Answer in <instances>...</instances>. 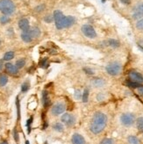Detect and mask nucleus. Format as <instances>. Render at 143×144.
<instances>
[{
	"label": "nucleus",
	"instance_id": "f257e3e1",
	"mask_svg": "<svg viewBox=\"0 0 143 144\" xmlns=\"http://www.w3.org/2000/svg\"><path fill=\"white\" fill-rule=\"evenodd\" d=\"M107 123V117L103 113H96L93 116L90 122V131L95 134H100L101 132L104 129Z\"/></svg>",
	"mask_w": 143,
	"mask_h": 144
},
{
	"label": "nucleus",
	"instance_id": "f03ea898",
	"mask_svg": "<svg viewBox=\"0 0 143 144\" xmlns=\"http://www.w3.org/2000/svg\"><path fill=\"white\" fill-rule=\"evenodd\" d=\"M54 19L57 29H62L70 27L75 24V18L72 16H64L61 11H55L54 13Z\"/></svg>",
	"mask_w": 143,
	"mask_h": 144
},
{
	"label": "nucleus",
	"instance_id": "7ed1b4c3",
	"mask_svg": "<svg viewBox=\"0 0 143 144\" xmlns=\"http://www.w3.org/2000/svg\"><path fill=\"white\" fill-rule=\"evenodd\" d=\"M0 11L4 15H11L14 13L15 4L12 0H1L0 1Z\"/></svg>",
	"mask_w": 143,
	"mask_h": 144
},
{
	"label": "nucleus",
	"instance_id": "20e7f679",
	"mask_svg": "<svg viewBox=\"0 0 143 144\" xmlns=\"http://www.w3.org/2000/svg\"><path fill=\"white\" fill-rule=\"evenodd\" d=\"M106 71L111 76H117L121 71V65L120 63L117 62H113L109 63L106 66Z\"/></svg>",
	"mask_w": 143,
	"mask_h": 144
},
{
	"label": "nucleus",
	"instance_id": "39448f33",
	"mask_svg": "<svg viewBox=\"0 0 143 144\" xmlns=\"http://www.w3.org/2000/svg\"><path fill=\"white\" fill-rule=\"evenodd\" d=\"M83 33L85 35L86 37L90 38V39H94L97 36L96 31L94 30L93 27H91L90 25H84L81 28Z\"/></svg>",
	"mask_w": 143,
	"mask_h": 144
},
{
	"label": "nucleus",
	"instance_id": "423d86ee",
	"mask_svg": "<svg viewBox=\"0 0 143 144\" xmlns=\"http://www.w3.org/2000/svg\"><path fill=\"white\" fill-rule=\"evenodd\" d=\"M121 123L124 126L127 127H130L133 124L134 122V115L132 113H124L120 117Z\"/></svg>",
	"mask_w": 143,
	"mask_h": 144
},
{
	"label": "nucleus",
	"instance_id": "0eeeda50",
	"mask_svg": "<svg viewBox=\"0 0 143 144\" xmlns=\"http://www.w3.org/2000/svg\"><path fill=\"white\" fill-rule=\"evenodd\" d=\"M61 121L67 126H69V127H71L76 122V118L70 113H65V114L61 116Z\"/></svg>",
	"mask_w": 143,
	"mask_h": 144
},
{
	"label": "nucleus",
	"instance_id": "6e6552de",
	"mask_svg": "<svg viewBox=\"0 0 143 144\" xmlns=\"http://www.w3.org/2000/svg\"><path fill=\"white\" fill-rule=\"evenodd\" d=\"M65 109H66V107H65V105H64V104L57 103L52 107L51 112L54 115H60V114L64 113Z\"/></svg>",
	"mask_w": 143,
	"mask_h": 144
},
{
	"label": "nucleus",
	"instance_id": "1a4fd4ad",
	"mask_svg": "<svg viewBox=\"0 0 143 144\" xmlns=\"http://www.w3.org/2000/svg\"><path fill=\"white\" fill-rule=\"evenodd\" d=\"M129 78L131 79L132 82L138 83V84H142L143 83V76L136 71H131L129 73Z\"/></svg>",
	"mask_w": 143,
	"mask_h": 144
},
{
	"label": "nucleus",
	"instance_id": "9d476101",
	"mask_svg": "<svg viewBox=\"0 0 143 144\" xmlns=\"http://www.w3.org/2000/svg\"><path fill=\"white\" fill-rule=\"evenodd\" d=\"M143 17V3L139 4L137 6L133 9V18L134 19H141Z\"/></svg>",
	"mask_w": 143,
	"mask_h": 144
},
{
	"label": "nucleus",
	"instance_id": "9b49d317",
	"mask_svg": "<svg viewBox=\"0 0 143 144\" xmlns=\"http://www.w3.org/2000/svg\"><path fill=\"white\" fill-rule=\"evenodd\" d=\"M18 27L22 30L23 32L28 31L30 29V25H29V21L27 19H22L18 21Z\"/></svg>",
	"mask_w": 143,
	"mask_h": 144
},
{
	"label": "nucleus",
	"instance_id": "f8f14e48",
	"mask_svg": "<svg viewBox=\"0 0 143 144\" xmlns=\"http://www.w3.org/2000/svg\"><path fill=\"white\" fill-rule=\"evenodd\" d=\"M72 143L73 144H85V140L81 134H74L72 136Z\"/></svg>",
	"mask_w": 143,
	"mask_h": 144
},
{
	"label": "nucleus",
	"instance_id": "ddd939ff",
	"mask_svg": "<svg viewBox=\"0 0 143 144\" xmlns=\"http://www.w3.org/2000/svg\"><path fill=\"white\" fill-rule=\"evenodd\" d=\"M5 70L11 75H17L18 72V69L17 68L16 66L12 63H9V62L5 64Z\"/></svg>",
	"mask_w": 143,
	"mask_h": 144
},
{
	"label": "nucleus",
	"instance_id": "4468645a",
	"mask_svg": "<svg viewBox=\"0 0 143 144\" xmlns=\"http://www.w3.org/2000/svg\"><path fill=\"white\" fill-rule=\"evenodd\" d=\"M21 38H22V40L25 41V42H31L33 39L29 30L28 31L23 32V33H21Z\"/></svg>",
	"mask_w": 143,
	"mask_h": 144
},
{
	"label": "nucleus",
	"instance_id": "2eb2a0df",
	"mask_svg": "<svg viewBox=\"0 0 143 144\" xmlns=\"http://www.w3.org/2000/svg\"><path fill=\"white\" fill-rule=\"evenodd\" d=\"M29 31H30L31 34L33 36V38H38L41 35V30H40L38 27H33V28L29 29Z\"/></svg>",
	"mask_w": 143,
	"mask_h": 144
},
{
	"label": "nucleus",
	"instance_id": "dca6fc26",
	"mask_svg": "<svg viewBox=\"0 0 143 144\" xmlns=\"http://www.w3.org/2000/svg\"><path fill=\"white\" fill-rule=\"evenodd\" d=\"M127 141H128L129 144H141V142H140V140L134 135L128 136V138H127Z\"/></svg>",
	"mask_w": 143,
	"mask_h": 144
},
{
	"label": "nucleus",
	"instance_id": "f3484780",
	"mask_svg": "<svg viewBox=\"0 0 143 144\" xmlns=\"http://www.w3.org/2000/svg\"><path fill=\"white\" fill-rule=\"evenodd\" d=\"M43 105L45 107H47L50 105V100L47 96V92H46V91H43Z\"/></svg>",
	"mask_w": 143,
	"mask_h": 144
},
{
	"label": "nucleus",
	"instance_id": "a211bd4d",
	"mask_svg": "<svg viewBox=\"0 0 143 144\" xmlns=\"http://www.w3.org/2000/svg\"><path fill=\"white\" fill-rule=\"evenodd\" d=\"M136 126L140 132H143V117L138 118V119L136 120Z\"/></svg>",
	"mask_w": 143,
	"mask_h": 144
},
{
	"label": "nucleus",
	"instance_id": "6ab92c4d",
	"mask_svg": "<svg viewBox=\"0 0 143 144\" xmlns=\"http://www.w3.org/2000/svg\"><path fill=\"white\" fill-rule=\"evenodd\" d=\"M8 82V77L6 75H0V86L3 87Z\"/></svg>",
	"mask_w": 143,
	"mask_h": 144
},
{
	"label": "nucleus",
	"instance_id": "aec40b11",
	"mask_svg": "<svg viewBox=\"0 0 143 144\" xmlns=\"http://www.w3.org/2000/svg\"><path fill=\"white\" fill-rule=\"evenodd\" d=\"M13 58H14V52H12V51L7 52V53L4 54V61H10V60L13 59Z\"/></svg>",
	"mask_w": 143,
	"mask_h": 144
},
{
	"label": "nucleus",
	"instance_id": "412c9836",
	"mask_svg": "<svg viewBox=\"0 0 143 144\" xmlns=\"http://www.w3.org/2000/svg\"><path fill=\"white\" fill-rule=\"evenodd\" d=\"M53 128L55 130V131H58V132H62L64 130L63 128V125L61 123H55V125H53Z\"/></svg>",
	"mask_w": 143,
	"mask_h": 144
},
{
	"label": "nucleus",
	"instance_id": "4be33fe9",
	"mask_svg": "<svg viewBox=\"0 0 143 144\" xmlns=\"http://www.w3.org/2000/svg\"><path fill=\"white\" fill-rule=\"evenodd\" d=\"M88 99H89V90L88 89H85L84 91V93H83V96H82L83 102L86 103V102L88 101Z\"/></svg>",
	"mask_w": 143,
	"mask_h": 144
},
{
	"label": "nucleus",
	"instance_id": "5701e85b",
	"mask_svg": "<svg viewBox=\"0 0 143 144\" xmlns=\"http://www.w3.org/2000/svg\"><path fill=\"white\" fill-rule=\"evenodd\" d=\"M26 64V61L25 59H19L16 62V67L18 69H22Z\"/></svg>",
	"mask_w": 143,
	"mask_h": 144
},
{
	"label": "nucleus",
	"instance_id": "b1692460",
	"mask_svg": "<svg viewBox=\"0 0 143 144\" xmlns=\"http://www.w3.org/2000/svg\"><path fill=\"white\" fill-rule=\"evenodd\" d=\"M108 43H109V45H110L111 47H118L119 46V41H116V40H113V39L109 40Z\"/></svg>",
	"mask_w": 143,
	"mask_h": 144
},
{
	"label": "nucleus",
	"instance_id": "393cba45",
	"mask_svg": "<svg viewBox=\"0 0 143 144\" xmlns=\"http://www.w3.org/2000/svg\"><path fill=\"white\" fill-rule=\"evenodd\" d=\"M127 86L131 87V88H138V87L141 86V84H138V83H135V82H132V81H128V82H127Z\"/></svg>",
	"mask_w": 143,
	"mask_h": 144
},
{
	"label": "nucleus",
	"instance_id": "a878e982",
	"mask_svg": "<svg viewBox=\"0 0 143 144\" xmlns=\"http://www.w3.org/2000/svg\"><path fill=\"white\" fill-rule=\"evenodd\" d=\"M104 84V82L103 80H101L100 78H98V79H95L94 82H93V85H95L96 87H101L103 86Z\"/></svg>",
	"mask_w": 143,
	"mask_h": 144
},
{
	"label": "nucleus",
	"instance_id": "bb28decb",
	"mask_svg": "<svg viewBox=\"0 0 143 144\" xmlns=\"http://www.w3.org/2000/svg\"><path fill=\"white\" fill-rule=\"evenodd\" d=\"M100 144H114V141L110 138H105L103 141H101Z\"/></svg>",
	"mask_w": 143,
	"mask_h": 144
},
{
	"label": "nucleus",
	"instance_id": "cd10ccee",
	"mask_svg": "<svg viewBox=\"0 0 143 144\" xmlns=\"http://www.w3.org/2000/svg\"><path fill=\"white\" fill-rule=\"evenodd\" d=\"M10 21V18L8 16H2L0 18V23L1 24H6Z\"/></svg>",
	"mask_w": 143,
	"mask_h": 144
},
{
	"label": "nucleus",
	"instance_id": "c85d7f7f",
	"mask_svg": "<svg viewBox=\"0 0 143 144\" xmlns=\"http://www.w3.org/2000/svg\"><path fill=\"white\" fill-rule=\"evenodd\" d=\"M136 27H137L138 29H140V30H143V19H140V20L138 21L137 24H136Z\"/></svg>",
	"mask_w": 143,
	"mask_h": 144
},
{
	"label": "nucleus",
	"instance_id": "c756f323",
	"mask_svg": "<svg viewBox=\"0 0 143 144\" xmlns=\"http://www.w3.org/2000/svg\"><path fill=\"white\" fill-rule=\"evenodd\" d=\"M29 89V84L28 83H24L22 85V88H21V90H22L23 92H25V91H27V90Z\"/></svg>",
	"mask_w": 143,
	"mask_h": 144
},
{
	"label": "nucleus",
	"instance_id": "7c9ffc66",
	"mask_svg": "<svg viewBox=\"0 0 143 144\" xmlns=\"http://www.w3.org/2000/svg\"><path fill=\"white\" fill-rule=\"evenodd\" d=\"M32 121H33V118H31V119H29L28 120H27V128H28V132H30V124L32 123Z\"/></svg>",
	"mask_w": 143,
	"mask_h": 144
},
{
	"label": "nucleus",
	"instance_id": "2f4dec72",
	"mask_svg": "<svg viewBox=\"0 0 143 144\" xmlns=\"http://www.w3.org/2000/svg\"><path fill=\"white\" fill-rule=\"evenodd\" d=\"M17 107H18V118L19 119V115H20V112H19V102L18 99H17Z\"/></svg>",
	"mask_w": 143,
	"mask_h": 144
},
{
	"label": "nucleus",
	"instance_id": "473e14b6",
	"mask_svg": "<svg viewBox=\"0 0 143 144\" xmlns=\"http://www.w3.org/2000/svg\"><path fill=\"white\" fill-rule=\"evenodd\" d=\"M138 92L140 93V94H141V95H143V86H140V87H138Z\"/></svg>",
	"mask_w": 143,
	"mask_h": 144
},
{
	"label": "nucleus",
	"instance_id": "72a5a7b5",
	"mask_svg": "<svg viewBox=\"0 0 143 144\" xmlns=\"http://www.w3.org/2000/svg\"><path fill=\"white\" fill-rule=\"evenodd\" d=\"M84 71H87L86 73L87 74H90V75H93V71H92L91 70H90V69H84Z\"/></svg>",
	"mask_w": 143,
	"mask_h": 144
},
{
	"label": "nucleus",
	"instance_id": "f704fd0d",
	"mask_svg": "<svg viewBox=\"0 0 143 144\" xmlns=\"http://www.w3.org/2000/svg\"><path fill=\"white\" fill-rule=\"evenodd\" d=\"M120 2L124 4H130V0H120Z\"/></svg>",
	"mask_w": 143,
	"mask_h": 144
},
{
	"label": "nucleus",
	"instance_id": "c9c22d12",
	"mask_svg": "<svg viewBox=\"0 0 143 144\" xmlns=\"http://www.w3.org/2000/svg\"><path fill=\"white\" fill-rule=\"evenodd\" d=\"M41 64H42L43 67H47V61H46V60H43L42 62H41Z\"/></svg>",
	"mask_w": 143,
	"mask_h": 144
},
{
	"label": "nucleus",
	"instance_id": "e433bc0d",
	"mask_svg": "<svg viewBox=\"0 0 143 144\" xmlns=\"http://www.w3.org/2000/svg\"><path fill=\"white\" fill-rule=\"evenodd\" d=\"M2 69H3V62L0 61V70H2Z\"/></svg>",
	"mask_w": 143,
	"mask_h": 144
},
{
	"label": "nucleus",
	"instance_id": "4c0bfd02",
	"mask_svg": "<svg viewBox=\"0 0 143 144\" xmlns=\"http://www.w3.org/2000/svg\"><path fill=\"white\" fill-rule=\"evenodd\" d=\"M26 144H29V142H27H27H26Z\"/></svg>",
	"mask_w": 143,
	"mask_h": 144
},
{
	"label": "nucleus",
	"instance_id": "58836bf2",
	"mask_svg": "<svg viewBox=\"0 0 143 144\" xmlns=\"http://www.w3.org/2000/svg\"><path fill=\"white\" fill-rule=\"evenodd\" d=\"M2 144H7V143H6V142H3Z\"/></svg>",
	"mask_w": 143,
	"mask_h": 144
}]
</instances>
